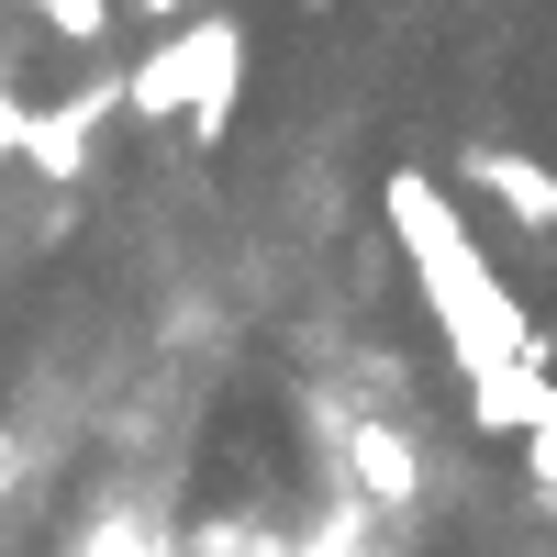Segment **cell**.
Wrapping results in <instances>:
<instances>
[{"mask_svg": "<svg viewBox=\"0 0 557 557\" xmlns=\"http://www.w3.org/2000/svg\"><path fill=\"white\" fill-rule=\"evenodd\" d=\"M391 223H401V257H412V278H424V301H435V323H446L457 380L513 368V357H546V335L524 323V301L491 278V257L469 246V223L446 212L435 178H391Z\"/></svg>", "mask_w": 557, "mask_h": 557, "instance_id": "obj_1", "label": "cell"}, {"mask_svg": "<svg viewBox=\"0 0 557 557\" xmlns=\"http://www.w3.org/2000/svg\"><path fill=\"white\" fill-rule=\"evenodd\" d=\"M223 45H246V23H223V12L178 23V34L157 45V57L123 78V112H134V123H178V112L201 101V78H212V57H223Z\"/></svg>", "mask_w": 557, "mask_h": 557, "instance_id": "obj_2", "label": "cell"}, {"mask_svg": "<svg viewBox=\"0 0 557 557\" xmlns=\"http://www.w3.org/2000/svg\"><path fill=\"white\" fill-rule=\"evenodd\" d=\"M469 190H491L502 212L524 223V235H557V178H546L535 157H513V146H480V157H469Z\"/></svg>", "mask_w": 557, "mask_h": 557, "instance_id": "obj_3", "label": "cell"}, {"mask_svg": "<svg viewBox=\"0 0 557 557\" xmlns=\"http://www.w3.org/2000/svg\"><path fill=\"white\" fill-rule=\"evenodd\" d=\"M557 380H546V357H513V368H480L469 380V424L480 435H513L524 446V424H535V401H546Z\"/></svg>", "mask_w": 557, "mask_h": 557, "instance_id": "obj_4", "label": "cell"}, {"mask_svg": "<svg viewBox=\"0 0 557 557\" xmlns=\"http://www.w3.org/2000/svg\"><path fill=\"white\" fill-rule=\"evenodd\" d=\"M346 457H357V491L368 502H412V491H424V457H412L401 424H346Z\"/></svg>", "mask_w": 557, "mask_h": 557, "instance_id": "obj_5", "label": "cell"}, {"mask_svg": "<svg viewBox=\"0 0 557 557\" xmlns=\"http://www.w3.org/2000/svg\"><path fill=\"white\" fill-rule=\"evenodd\" d=\"M34 23L57 34V45H101L112 34V0H34Z\"/></svg>", "mask_w": 557, "mask_h": 557, "instance_id": "obj_6", "label": "cell"}, {"mask_svg": "<svg viewBox=\"0 0 557 557\" xmlns=\"http://www.w3.org/2000/svg\"><path fill=\"white\" fill-rule=\"evenodd\" d=\"M524 469H535V491H557V391L535 401V424H524Z\"/></svg>", "mask_w": 557, "mask_h": 557, "instance_id": "obj_7", "label": "cell"}, {"mask_svg": "<svg viewBox=\"0 0 557 557\" xmlns=\"http://www.w3.org/2000/svg\"><path fill=\"white\" fill-rule=\"evenodd\" d=\"M134 12H146V23H178V12H190V0H134Z\"/></svg>", "mask_w": 557, "mask_h": 557, "instance_id": "obj_8", "label": "cell"}, {"mask_svg": "<svg viewBox=\"0 0 557 557\" xmlns=\"http://www.w3.org/2000/svg\"><path fill=\"white\" fill-rule=\"evenodd\" d=\"M0 146H23V112H0Z\"/></svg>", "mask_w": 557, "mask_h": 557, "instance_id": "obj_9", "label": "cell"}, {"mask_svg": "<svg viewBox=\"0 0 557 557\" xmlns=\"http://www.w3.org/2000/svg\"><path fill=\"white\" fill-rule=\"evenodd\" d=\"M0 457H12V435H0Z\"/></svg>", "mask_w": 557, "mask_h": 557, "instance_id": "obj_10", "label": "cell"}]
</instances>
